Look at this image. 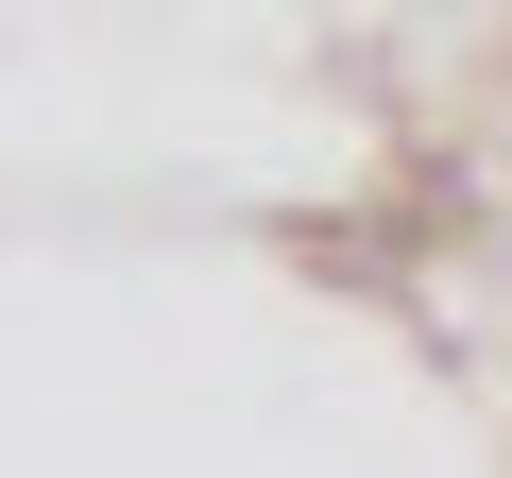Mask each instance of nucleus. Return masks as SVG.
Segmentation results:
<instances>
[{
  "label": "nucleus",
  "instance_id": "1",
  "mask_svg": "<svg viewBox=\"0 0 512 478\" xmlns=\"http://www.w3.org/2000/svg\"><path fill=\"white\" fill-rule=\"evenodd\" d=\"M0 478H512V0H0Z\"/></svg>",
  "mask_w": 512,
  "mask_h": 478
}]
</instances>
